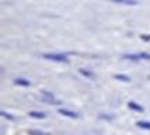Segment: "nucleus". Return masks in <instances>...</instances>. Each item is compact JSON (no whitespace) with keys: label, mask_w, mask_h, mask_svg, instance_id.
Instances as JSON below:
<instances>
[{"label":"nucleus","mask_w":150,"mask_h":135,"mask_svg":"<svg viewBox=\"0 0 150 135\" xmlns=\"http://www.w3.org/2000/svg\"><path fill=\"white\" fill-rule=\"evenodd\" d=\"M43 59L52 60V61H57V63H68V57L64 54H56V53H45L42 56Z\"/></svg>","instance_id":"f257e3e1"},{"label":"nucleus","mask_w":150,"mask_h":135,"mask_svg":"<svg viewBox=\"0 0 150 135\" xmlns=\"http://www.w3.org/2000/svg\"><path fill=\"white\" fill-rule=\"evenodd\" d=\"M59 113L61 114V116L70 117V119H76V117H78V113H74V112H71V110H65V109H60Z\"/></svg>","instance_id":"f03ea898"},{"label":"nucleus","mask_w":150,"mask_h":135,"mask_svg":"<svg viewBox=\"0 0 150 135\" xmlns=\"http://www.w3.org/2000/svg\"><path fill=\"white\" fill-rule=\"evenodd\" d=\"M112 3H118V4H127V6H138V1L135 0H108Z\"/></svg>","instance_id":"7ed1b4c3"},{"label":"nucleus","mask_w":150,"mask_h":135,"mask_svg":"<svg viewBox=\"0 0 150 135\" xmlns=\"http://www.w3.org/2000/svg\"><path fill=\"white\" fill-rule=\"evenodd\" d=\"M14 84L20 85V87H29L31 85V82L28 81V80H25V78H17L16 81H14Z\"/></svg>","instance_id":"20e7f679"},{"label":"nucleus","mask_w":150,"mask_h":135,"mask_svg":"<svg viewBox=\"0 0 150 135\" xmlns=\"http://www.w3.org/2000/svg\"><path fill=\"white\" fill-rule=\"evenodd\" d=\"M128 107L131 109V110H135V112H143V107L140 106V104H138V103H135V102H129L128 103Z\"/></svg>","instance_id":"39448f33"},{"label":"nucleus","mask_w":150,"mask_h":135,"mask_svg":"<svg viewBox=\"0 0 150 135\" xmlns=\"http://www.w3.org/2000/svg\"><path fill=\"white\" fill-rule=\"evenodd\" d=\"M28 114L32 119H45L46 117V113H42V112H29Z\"/></svg>","instance_id":"423d86ee"},{"label":"nucleus","mask_w":150,"mask_h":135,"mask_svg":"<svg viewBox=\"0 0 150 135\" xmlns=\"http://www.w3.org/2000/svg\"><path fill=\"white\" fill-rule=\"evenodd\" d=\"M114 78H115V80H118V81H122V82H129V81H131V78H129L128 75H124V74H115V75H114Z\"/></svg>","instance_id":"0eeeda50"},{"label":"nucleus","mask_w":150,"mask_h":135,"mask_svg":"<svg viewBox=\"0 0 150 135\" xmlns=\"http://www.w3.org/2000/svg\"><path fill=\"white\" fill-rule=\"evenodd\" d=\"M79 72L82 74V75H85V77H88V78H95V74L92 72V71H89V70H85V68H79Z\"/></svg>","instance_id":"6e6552de"},{"label":"nucleus","mask_w":150,"mask_h":135,"mask_svg":"<svg viewBox=\"0 0 150 135\" xmlns=\"http://www.w3.org/2000/svg\"><path fill=\"white\" fill-rule=\"evenodd\" d=\"M139 128H143V130H150V121H138L136 123Z\"/></svg>","instance_id":"1a4fd4ad"},{"label":"nucleus","mask_w":150,"mask_h":135,"mask_svg":"<svg viewBox=\"0 0 150 135\" xmlns=\"http://www.w3.org/2000/svg\"><path fill=\"white\" fill-rule=\"evenodd\" d=\"M29 135H49L46 132H42L39 130H29Z\"/></svg>","instance_id":"9d476101"},{"label":"nucleus","mask_w":150,"mask_h":135,"mask_svg":"<svg viewBox=\"0 0 150 135\" xmlns=\"http://www.w3.org/2000/svg\"><path fill=\"white\" fill-rule=\"evenodd\" d=\"M0 113H1V116H3V117H6V119H8V120H14V117H13V116H11V114L6 113L4 110H1V112H0Z\"/></svg>","instance_id":"9b49d317"},{"label":"nucleus","mask_w":150,"mask_h":135,"mask_svg":"<svg viewBox=\"0 0 150 135\" xmlns=\"http://www.w3.org/2000/svg\"><path fill=\"white\" fill-rule=\"evenodd\" d=\"M100 119H106V120H111V116H104V114H100Z\"/></svg>","instance_id":"f8f14e48"}]
</instances>
